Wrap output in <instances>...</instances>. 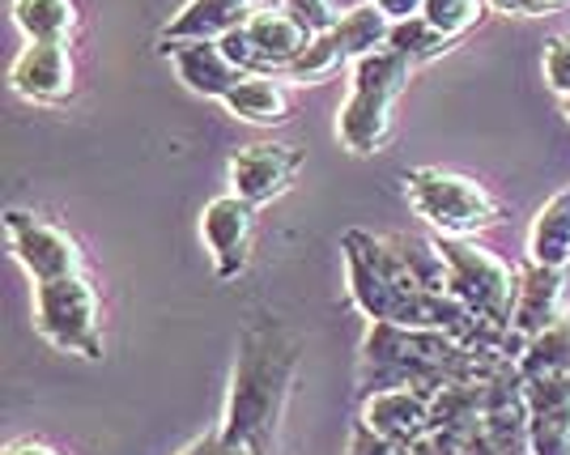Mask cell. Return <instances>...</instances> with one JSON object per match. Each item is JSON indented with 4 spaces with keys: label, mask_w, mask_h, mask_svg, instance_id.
I'll list each match as a JSON object with an SVG mask.
<instances>
[{
    "label": "cell",
    "mask_w": 570,
    "mask_h": 455,
    "mask_svg": "<svg viewBox=\"0 0 570 455\" xmlns=\"http://www.w3.org/2000/svg\"><path fill=\"white\" fill-rule=\"evenodd\" d=\"M341 251H345V289H350V303L371 324H401V328L443 333L464 340V345H485V349H499L502 354L494 333L464 303H455L452 294H430V289H422V281L401 260L392 235L380 239V235H366V230H345Z\"/></svg>",
    "instance_id": "1"
},
{
    "label": "cell",
    "mask_w": 570,
    "mask_h": 455,
    "mask_svg": "<svg viewBox=\"0 0 570 455\" xmlns=\"http://www.w3.org/2000/svg\"><path fill=\"white\" fill-rule=\"evenodd\" d=\"M401 184L413 214L422 217L430 230H439V239H473V235L490 230L499 221L494 196L469 175L439 167H413L404 170Z\"/></svg>",
    "instance_id": "5"
},
{
    "label": "cell",
    "mask_w": 570,
    "mask_h": 455,
    "mask_svg": "<svg viewBox=\"0 0 570 455\" xmlns=\"http://www.w3.org/2000/svg\"><path fill=\"white\" fill-rule=\"evenodd\" d=\"M511 358L485 345H464L455 336L401 328V324H371L362 340V370L357 384L371 392L413 387L434 396L448 384H490Z\"/></svg>",
    "instance_id": "3"
},
{
    "label": "cell",
    "mask_w": 570,
    "mask_h": 455,
    "mask_svg": "<svg viewBox=\"0 0 570 455\" xmlns=\"http://www.w3.org/2000/svg\"><path fill=\"white\" fill-rule=\"evenodd\" d=\"M222 107L243 123H282L289 120V95H285V86L277 77H243L230 95L222 98Z\"/></svg>",
    "instance_id": "18"
},
{
    "label": "cell",
    "mask_w": 570,
    "mask_h": 455,
    "mask_svg": "<svg viewBox=\"0 0 570 455\" xmlns=\"http://www.w3.org/2000/svg\"><path fill=\"white\" fill-rule=\"evenodd\" d=\"M35 333L60 354L102 358V303L86 273L35 286Z\"/></svg>",
    "instance_id": "7"
},
{
    "label": "cell",
    "mask_w": 570,
    "mask_h": 455,
    "mask_svg": "<svg viewBox=\"0 0 570 455\" xmlns=\"http://www.w3.org/2000/svg\"><path fill=\"white\" fill-rule=\"evenodd\" d=\"M455 39L448 34H439L426 18H413V22H401L392 26V34H387V48L404 56L409 65H422V60H434V56H443V51H452Z\"/></svg>",
    "instance_id": "22"
},
{
    "label": "cell",
    "mask_w": 570,
    "mask_h": 455,
    "mask_svg": "<svg viewBox=\"0 0 570 455\" xmlns=\"http://www.w3.org/2000/svg\"><path fill=\"white\" fill-rule=\"evenodd\" d=\"M4 235H9V251L13 260L30 273L35 286H48L60 277H77L86 260H81V247L69 230L51 226L43 217L26 214V209H9L4 214Z\"/></svg>",
    "instance_id": "8"
},
{
    "label": "cell",
    "mask_w": 570,
    "mask_h": 455,
    "mask_svg": "<svg viewBox=\"0 0 570 455\" xmlns=\"http://www.w3.org/2000/svg\"><path fill=\"white\" fill-rule=\"evenodd\" d=\"M328 34L336 39L341 56H345V60H350V69H354L362 56L387 48L392 22L383 18L375 4H354V9H345V13H341V22H336Z\"/></svg>",
    "instance_id": "19"
},
{
    "label": "cell",
    "mask_w": 570,
    "mask_h": 455,
    "mask_svg": "<svg viewBox=\"0 0 570 455\" xmlns=\"http://www.w3.org/2000/svg\"><path fill=\"white\" fill-rule=\"evenodd\" d=\"M413 65L392 48L362 56L350 69V98L336 116V137L350 154H375L392 132V107L409 86Z\"/></svg>",
    "instance_id": "4"
},
{
    "label": "cell",
    "mask_w": 570,
    "mask_h": 455,
    "mask_svg": "<svg viewBox=\"0 0 570 455\" xmlns=\"http://www.w3.org/2000/svg\"><path fill=\"white\" fill-rule=\"evenodd\" d=\"M163 56L175 65L179 81L188 86L191 95L217 98V102L247 77L243 69L230 65V56L222 51V43H170V48H163Z\"/></svg>",
    "instance_id": "16"
},
{
    "label": "cell",
    "mask_w": 570,
    "mask_h": 455,
    "mask_svg": "<svg viewBox=\"0 0 570 455\" xmlns=\"http://www.w3.org/2000/svg\"><path fill=\"white\" fill-rule=\"evenodd\" d=\"M562 111H567V120H570V98H567V102H562Z\"/></svg>",
    "instance_id": "30"
},
{
    "label": "cell",
    "mask_w": 570,
    "mask_h": 455,
    "mask_svg": "<svg viewBox=\"0 0 570 455\" xmlns=\"http://www.w3.org/2000/svg\"><path fill=\"white\" fill-rule=\"evenodd\" d=\"M298 170H303V149H294V145H277V141L243 145L235 158H230V192L261 209V205L289 192V184H294Z\"/></svg>",
    "instance_id": "11"
},
{
    "label": "cell",
    "mask_w": 570,
    "mask_h": 455,
    "mask_svg": "<svg viewBox=\"0 0 570 455\" xmlns=\"http://www.w3.org/2000/svg\"><path fill=\"white\" fill-rule=\"evenodd\" d=\"M439 251L448 260L452 298L464 303L494 333V340L507 354V328H511V311H515L520 273H511V264H502L494 251H485L469 239H439Z\"/></svg>",
    "instance_id": "6"
},
{
    "label": "cell",
    "mask_w": 570,
    "mask_h": 455,
    "mask_svg": "<svg viewBox=\"0 0 570 455\" xmlns=\"http://www.w3.org/2000/svg\"><path fill=\"white\" fill-rule=\"evenodd\" d=\"M532 455H570V379H523Z\"/></svg>",
    "instance_id": "13"
},
{
    "label": "cell",
    "mask_w": 570,
    "mask_h": 455,
    "mask_svg": "<svg viewBox=\"0 0 570 455\" xmlns=\"http://www.w3.org/2000/svg\"><path fill=\"white\" fill-rule=\"evenodd\" d=\"M485 0H426V9H422V18H426L439 34H448V39H460V34H469L481 18H485Z\"/></svg>",
    "instance_id": "23"
},
{
    "label": "cell",
    "mask_w": 570,
    "mask_h": 455,
    "mask_svg": "<svg viewBox=\"0 0 570 455\" xmlns=\"http://www.w3.org/2000/svg\"><path fill=\"white\" fill-rule=\"evenodd\" d=\"M298 375V340L277 319H256L238 336L235 375L222 417V443L243 455H277V434Z\"/></svg>",
    "instance_id": "2"
},
{
    "label": "cell",
    "mask_w": 570,
    "mask_h": 455,
    "mask_svg": "<svg viewBox=\"0 0 570 455\" xmlns=\"http://www.w3.org/2000/svg\"><path fill=\"white\" fill-rule=\"evenodd\" d=\"M345 455H434V447L430 443H392V438H380V434H371L357 422Z\"/></svg>",
    "instance_id": "24"
},
{
    "label": "cell",
    "mask_w": 570,
    "mask_h": 455,
    "mask_svg": "<svg viewBox=\"0 0 570 455\" xmlns=\"http://www.w3.org/2000/svg\"><path fill=\"white\" fill-rule=\"evenodd\" d=\"M515 366L523 379H546V375L570 379V324H553L549 333L537 336Z\"/></svg>",
    "instance_id": "21"
},
{
    "label": "cell",
    "mask_w": 570,
    "mask_h": 455,
    "mask_svg": "<svg viewBox=\"0 0 570 455\" xmlns=\"http://www.w3.org/2000/svg\"><path fill=\"white\" fill-rule=\"evenodd\" d=\"M494 13H507V18H541V13H558L567 9L570 0H485Z\"/></svg>",
    "instance_id": "27"
},
{
    "label": "cell",
    "mask_w": 570,
    "mask_h": 455,
    "mask_svg": "<svg viewBox=\"0 0 570 455\" xmlns=\"http://www.w3.org/2000/svg\"><path fill=\"white\" fill-rule=\"evenodd\" d=\"M4 455H60V452H56V447H48V443L22 438V443H9V447H4Z\"/></svg>",
    "instance_id": "29"
},
{
    "label": "cell",
    "mask_w": 570,
    "mask_h": 455,
    "mask_svg": "<svg viewBox=\"0 0 570 455\" xmlns=\"http://www.w3.org/2000/svg\"><path fill=\"white\" fill-rule=\"evenodd\" d=\"M366 4H375L392 26L413 22V18H422V9H426V0H366Z\"/></svg>",
    "instance_id": "28"
},
{
    "label": "cell",
    "mask_w": 570,
    "mask_h": 455,
    "mask_svg": "<svg viewBox=\"0 0 570 455\" xmlns=\"http://www.w3.org/2000/svg\"><path fill=\"white\" fill-rule=\"evenodd\" d=\"M528 264L570 268V188L549 196L528 230Z\"/></svg>",
    "instance_id": "17"
},
{
    "label": "cell",
    "mask_w": 570,
    "mask_h": 455,
    "mask_svg": "<svg viewBox=\"0 0 570 455\" xmlns=\"http://www.w3.org/2000/svg\"><path fill=\"white\" fill-rule=\"evenodd\" d=\"M252 235H256V205L238 200L235 192L214 196L200 209V239L209 247L217 281H238L252 260Z\"/></svg>",
    "instance_id": "9"
},
{
    "label": "cell",
    "mask_w": 570,
    "mask_h": 455,
    "mask_svg": "<svg viewBox=\"0 0 570 455\" xmlns=\"http://www.w3.org/2000/svg\"><path fill=\"white\" fill-rule=\"evenodd\" d=\"M9 86L30 102H65L72 95L69 43H26L9 69Z\"/></svg>",
    "instance_id": "14"
},
{
    "label": "cell",
    "mask_w": 570,
    "mask_h": 455,
    "mask_svg": "<svg viewBox=\"0 0 570 455\" xmlns=\"http://www.w3.org/2000/svg\"><path fill=\"white\" fill-rule=\"evenodd\" d=\"M362 426L392 443H430L434 434V408L426 392L413 387H392V392H371L362 400Z\"/></svg>",
    "instance_id": "12"
},
{
    "label": "cell",
    "mask_w": 570,
    "mask_h": 455,
    "mask_svg": "<svg viewBox=\"0 0 570 455\" xmlns=\"http://www.w3.org/2000/svg\"><path fill=\"white\" fill-rule=\"evenodd\" d=\"M562 289H567V268H541L528 264L520 273V289H515V311H511V328H507V358L520 362L523 349L549 333L553 324H562Z\"/></svg>",
    "instance_id": "10"
},
{
    "label": "cell",
    "mask_w": 570,
    "mask_h": 455,
    "mask_svg": "<svg viewBox=\"0 0 570 455\" xmlns=\"http://www.w3.org/2000/svg\"><path fill=\"white\" fill-rule=\"evenodd\" d=\"M282 9L307 30L311 39H315V34H328V30L341 22V13L333 9V0H282Z\"/></svg>",
    "instance_id": "25"
},
{
    "label": "cell",
    "mask_w": 570,
    "mask_h": 455,
    "mask_svg": "<svg viewBox=\"0 0 570 455\" xmlns=\"http://www.w3.org/2000/svg\"><path fill=\"white\" fill-rule=\"evenodd\" d=\"M13 22L26 43H69L77 30L72 0H13Z\"/></svg>",
    "instance_id": "20"
},
{
    "label": "cell",
    "mask_w": 570,
    "mask_h": 455,
    "mask_svg": "<svg viewBox=\"0 0 570 455\" xmlns=\"http://www.w3.org/2000/svg\"><path fill=\"white\" fill-rule=\"evenodd\" d=\"M546 81L553 95L570 98V34H558L546 43Z\"/></svg>",
    "instance_id": "26"
},
{
    "label": "cell",
    "mask_w": 570,
    "mask_h": 455,
    "mask_svg": "<svg viewBox=\"0 0 570 455\" xmlns=\"http://www.w3.org/2000/svg\"><path fill=\"white\" fill-rule=\"evenodd\" d=\"M256 9L252 0H188L167 26H163V48L170 43H222L226 34H235L247 26Z\"/></svg>",
    "instance_id": "15"
}]
</instances>
